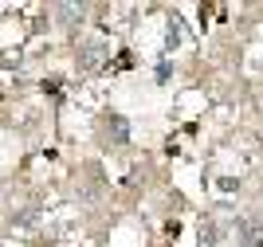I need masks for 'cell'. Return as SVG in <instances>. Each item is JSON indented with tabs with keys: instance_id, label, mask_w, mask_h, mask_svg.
Here are the masks:
<instances>
[{
	"instance_id": "3957f363",
	"label": "cell",
	"mask_w": 263,
	"mask_h": 247,
	"mask_svg": "<svg viewBox=\"0 0 263 247\" xmlns=\"http://www.w3.org/2000/svg\"><path fill=\"white\" fill-rule=\"evenodd\" d=\"M200 239H204L209 247H212V243H220V227H216V224H204V227H200Z\"/></svg>"
},
{
	"instance_id": "6da1fadb",
	"label": "cell",
	"mask_w": 263,
	"mask_h": 247,
	"mask_svg": "<svg viewBox=\"0 0 263 247\" xmlns=\"http://www.w3.org/2000/svg\"><path fill=\"white\" fill-rule=\"evenodd\" d=\"M236 236H240L243 247H263V224H255V220H240V224H236Z\"/></svg>"
},
{
	"instance_id": "7a4b0ae2",
	"label": "cell",
	"mask_w": 263,
	"mask_h": 247,
	"mask_svg": "<svg viewBox=\"0 0 263 247\" xmlns=\"http://www.w3.org/2000/svg\"><path fill=\"white\" fill-rule=\"evenodd\" d=\"M106 134H110L114 145H126V141H130V126H126V118H122V114H110V118H106Z\"/></svg>"
}]
</instances>
